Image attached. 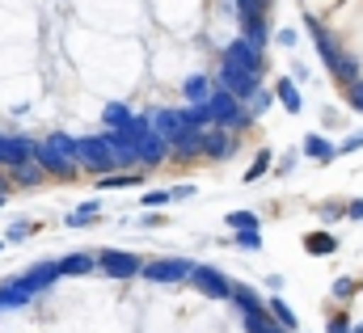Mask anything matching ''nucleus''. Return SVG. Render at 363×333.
<instances>
[{
    "label": "nucleus",
    "instance_id": "1",
    "mask_svg": "<svg viewBox=\"0 0 363 333\" xmlns=\"http://www.w3.org/2000/svg\"><path fill=\"white\" fill-rule=\"evenodd\" d=\"M34 161L55 173V177H72L81 161H77V140L72 135H51V140H34Z\"/></svg>",
    "mask_w": 363,
    "mask_h": 333
},
{
    "label": "nucleus",
    "instance_id": "2",
    "mask_svg": "<svg viewBox=\"0 0 363 333\" xmlns=\"http://www.w3.org/2000/svg\"><path fill=\"white\" fill-rule=\"evenodd\" d=\"M203 110H207V123H211V127H224V131H241V127L250 123V110L241 106V97H233V93L220 89V84H216V93L203 101Z\"/></svg>",
    "mask_w": 363,
    "mask_h": 333
},
{
    "label": "nucleus",
    "instance_id": "3",
    "mask_svg": "<svg viewBox=\"0 0 363 333\" xmlns=\"http://www.w3.org/2000/svg\"><path fill=\"white\" fill-rule=\"evenodd\" d=\"M194 270L199 266L190 257H152V261H144V278H152V283H182Z\"/></svg>",
    "mask_w": 363,
    "mask_h": 333
},
{
    "label": "nucleus",
    "instance_id": "4",
    "mask_svg": "<svg viewBox=\"0 0 363 333\" xmlns=\"http://www.w3.org/2000/svg\"><path fill=\"white\" fill-rule=\"evenodd\" d=\"M77 161H81V169H93V173H110V169H114V152H110L106 135L77 140Z\"/></svg>",
    "mask_w": 363,
    "mask_h": 333
},
{
    "label": "nucleus",
    "instance_id": "5",
    "mask_svg": "<svg viewBox=\"0 0 363 333\" xmlns=\"http://www.w3.org/2000/svg\"><path fill=\"white\" fill-rule=\"evenodd\" d=\"M152 123H157V131H161L169 144H178V140H186L190 131H199L194 118H190V106H182V110H157Z\"/></svg>",
    "mask_w": 363,
    "mask_h": 333
},
{
    "label": "nucleus",
    "instance_id": "6",
    "mask_svg": "<svg viewBox=\"0 0 363 333\" xmlns=\"http://www.w3.org/2000/svg\"><path fill=\"white\" fill-rule=\"evenodd\" d=\"M220 89H228L233 97L250 101V97L258 93V72H245V68H237V64H220Z\"/></svg>",
    "mask_w": 363,
    "mask_h": 333
},
{
    "label": "nucleus",
    "instance_id": "7",
    "mask_svg": "<svg viewBox=\"0 0 363 333\" xmlns=\"http://www.w3.org/2000/svg\"><path fill=\"white\" fill-rule=\"evenodd\" d=\"M97 261H101V270L114 274V278H135V274H144V257H140V253L106 249V253H97Z\"/></svg>",
    "mask_w": 363,
    "mask_h": 333
},
{
    "label": "nucleus",
    "instance_id": "8",
    "mask_svg": "<svg viewBox=\"0 0 363 333\" xmlns=\"http://www.w3.org/2000/svg\"><path fill=\"white\" fill-rule=\"evenodd\" d=\"M26 161H34V140L0 131V169H21Z\"/></svg>",
    "mask_w": 363,
    "mask_h": 333
},
{
    "label": "nucleus",
    "instance_id": "9",
    "mask_svg": "<svg viewBox=\"0 0 363 333\" xmlns=\"http://www.w3.org/2000/svg\"><path fill=\"white\" fill-rule=\"evenodd\" d=\"M308 30H313V43H317V51H321V60H325V68L338 77L342 68H347V55H342V47H338V38L330 34V30H321L317 26V17H308Z\"/></svg>",
    "mask_w": 363,
    "mask_h": 333
},
{
    "label": "nucleus",
    "instance_id": "10",
    "mask_svg": "<svg viewBox=\"0 0 363 333\" xmlns=\"http://www.w3.org/2000/svg\"><path fill=\"white\" fill-rule=\"evenodd\" d=\"M220 64H237V68H245V72H258L262 77V47H254L250 38H237V43H228L224 47V60Z\"/></svg>",
    "mask_w": 363,
    "mask_h": 333
},
{
    "label": "nucleus",
    "instance_id": "11",
    "mask_svg": "<svg viewBox=\"0 0 363 333\" xmlns=\"http://www.w3.org/2000/svg\"><path fill=\"white\" fill-rule=\"evenodd\" d=\"M190 283H194L203 295H211V300H233V287H237V283H228L216 266H199V270L190 274Z\"/></svg>",
    "mask_w": 363,
    "mask_h": 333
},
{
    "label": "nucleus",
    "instance_id": "12",
    "mask_svg": "<svg viewBox=\"0 0 363 333\" xmlns=\"http://www.w3.org/2000/svg\"><path fill=\"white\" fill-rule=\"evenodd\" d=\"M233 148H237L233 131H224V127H207V131H203V157L224 161V157H233Z\"/></svg>",
    "mask_w": 363,
    "mask_h": 333
},
{
    "label": "nucleus",
    "instance_id": "13",
    "mask_svg": "<svg viewBox=\"0 0 363 333\" xmlns=\"http://www.w3.org/2000/svg\"><path fill=\"white\" fill-rule=\"evenodd\" d=\"M55 278H64V270H60V261H38V266H34L30 274H21V283H26V287H30L34 295H38V291H47V287H51Z\"/></svg>",
    "mask_w": 363,
    "mask_h": 333
},
{
    "label": "nucleus",
    "instance_id": "14",
    "mask_svg": "<svg viewBox=\"0 0 363 333\" xmlns=\"http://www.w3.org/2000/svg\"><path fill=\"white\" fill-rule=\"evenodd\" d=\"M34 300V291L21 283V278H9V283H0V308H26Z\"/></svg>",
    "mask_w": 363,
    "mask_h": 333
},
{
    "label": "nucleus",
    "instance_id": "15",
    "mask_svg": "<svg viewBox=\"0 0 363 333\" xmlns=\"http://www.w3.org/2000/svg\"><path fill=\"white\" fill-rule=\"evenodd\" d=\"M300 152H304V157H313V161H321V165L338 157V148H334V144H330L325 135H317V131H313V135H304V144H300Z\"/></svg>",
    "mask_w": 363,
    "mask_h": 333
},
{
    "label": "nucleus",
    "instance_id": "16",
    "mask_svg": "<svg viewBox=\"0 0 363 333\" xmlns=\"http://www.w3.org/2000/svg\"><path fill=\"white\" fill-rule=\"evenodd\" d=\"M93 266H101L93 253H68V257H60V270H64L68 278H81V274H89Z\"/></svg>",
    "mask_w": 363,
    "mask_h": 333
},
{
    "label": "nucleus",
    "instance_id": "17",
    "mask_svg": "<svg viewBox=\"0 0 363 333\" xmlns=\"http://www.w3.org/2000/svg\"><path fill=\"white\" fill-rule=\"evenodd\" d=\"M274 97H279V101H283V110H291V114H300V110H304V101H300V89H296V81H287V77L274 84Z\"/></svg>",
    "mask_w": 363,
    "mask_h": 333
},
{
    "label": "nucleus",
    "instance_id": "18",
    "mask_svg": "<svg viewBox=\"0 0 363 333\" xmlns=\"http://www.w3.org/2000/svg\"><path fill=\"white\" fill-rule=\"evenodd\" d=\"M267 17H241V38H250L254 47H267Z\"/></svg>",
    "mask_w": 363,
    "mask_h": 333
},
{
    "label": "nucleus",
    "instance_id": "19",
    "mask_svg": "<svg viewBox=\"0 0 363 333\" xmlns=\"http://www.w3.org/2000/svg\"><path fill=\"white\" fill-rule=\"evenodd\" d=\"M304 249L313 253V257H330V253L338 249V241H334V232H308L304 237Z\"/></svg>",
    "mask_w": 363,
    "mask_h": 333
},
{
    "label": "nucleus",
    "instance_id": "20",
    "mask_svg": "<svg viewBox=\"0 0 363 333\" xmlns=\"http://www.w3.org/2000/svg\"><path fill=\"white\" fill-rule=\"evenodd\" d=\"M271 312V308H267ZM267 312H245V333H279L283 325L274 321V317H267Z\"/></svg>",
    "mask_w": 363,
    "mask_h": 333
},
{
    "label": "nucleus",
    "instance_id": "21",
    "mask_svg": "<svg viewBox=\"0 0 363 333\" xmlns=\"http://www.w3.org/2000/svg\"><path fill=\"white\" fill-rule=\"evenodd\" d=\"M101 118H106V127H110V131H127V127L135 123V114H131L127 106H106V114H101Z\"/></svg>",
    "mask_w": 363,
    "mask_h": 333
},
{
    "label": "nucleus",
    "instance_id": "22",
    "mask_svg": "<svg viewBox=\"0 0 363 333\" xmlns=\"http://www.w3.org/2000/svg\"><path fill=\"white\" fill-rule=\"evenodd\" d=\"M233 300L241 304V312H267V304H262V295L254 287H233Z\"/></svg>",
    "mask_w": 363,
    "mask_h": 333
},
{
    "label": "nucleus",
    "instance_id": "23",
    "mask_svg": "<svg viewBox=\"0 0 363 333\" xmlns=\"http://www.w3.org/2000/svg\"><path fill=\"white\" fill-rule=\"evenodd\" d=\"M182 93H186V101H207L216 93V84L207 81V77H190V81L182 84Z\"/></svg>",
    "mask_w": 363,
    "mask_h": 333
},
{
    "label": "nucleus",
    "instance_id": "24",
    "mask_svg": "<svg viewBox=\"0 0 363 333\" xmlns=\"http://www.w3.org/2000/svg\"><path fill=\"white\" fill-rule=\"evenodd\" d=\"M267 308H271V317H274V321H279V325H283L287 333H291L296 325H300V321H296V312L287 308V300H283V295H274V300L267 304Z\"/></svg>",
    "mask_w": 363,
    "mask_h": 333
},
{
    "label": "nucleus",
    "instance_id": "25",
    "mask_svg": "<svg viewBox=\"0 0 363 333\" xmlns=\"http://www.w3.org/2000/svg\"><path fill=\"white\" fill-rule=\"evenodd\" d=\"M140 181H144V173H106L97 186L101 190H127V186H140Z\"/></svg>",
    "mask_w": 363,
    "mask_h": 333
},
{
    "label": "nucleus",
    "instance_id": "26",
    "mask_svg": "<svg viewBox=\"0 0 363 333\" xmlns=\"http://www.w3.org/2000/svg\"><path fill=\"white\" fill-rule=\"evenodd\" d=\"M274 165V152H258V157H254V165L245 169V186H250V181H258V177H267V169Z\"/></svg>",
    "mask_w": 363,
    "mask_h": 333
},
{
    "label": "nucleus",
    "instance_id": "27",
    "mask_svg": "<svg viewBox=\"0 0 363 333\" xmlns=\"http://www.w3.org/2000/svg\"><path fill=\"white\" fill-rule=\"evenodd\" d=\"M233 245H241V249L258 253V249H262V237H258V228H241V232L233 237Z\"/></svg>",
    "mask_w": 363,
    "mask_h": 333
},
{
    "label": "nucleus",
    "instance_id": "28",
    "mask_svg": "<svg viewBox=\"0 0 363 333\" xmlns=\"http://www.w3.org/2000/svg\"><path fill=\"white\" fill-rule=\"evenodd\" d=\"M228 228L241 232V228H258V215L254 211H228Z\"/></svg>",
    "mask_w": 363,
    "mask_h": 333
},
{
    "label": "nucleus",
    "instance_id": "29",
    "mask_svg": "<svg viewBox=\"0 0 363 333\" xmlns=\"http://www.w3.org/2000/svg\"><path fill=\"white\" fill-rule=\"evenodd\" d=\"M267 9H271V0H237L241 17H267Z\"/></svg>",
    "mask_w": 363,
    "mask_h": 333
},
{
    "label": "nucleus",
    "instance_id": "30",
    "mask_svg": "<svg viewBox=\"0 0 363 333\" xmlns=\"http://www.w3.org/2000/svg\"><path fill=\"white\" fill-rule=\"evenodd\" d=\"M89 220H97V203H81L72 215H68V224L77 228V224H89Z\"/></svg>",
    "mask_w": 363,
    "mask_h": 333
},
{
    "label": "nucleus",
    "instance_id": "31",
    "mask_svg": "<svg viewBox=\"0 0 363 333\" xmlns=\"http://www.w3.org/2000/svg\"><path fill=\"white\" fill-rule=\"evenodd\" d=\"M271 97H274V93H267V89H258V93L250 97V114H262V110H271Z\"/></svg>",
    "mask_w": 363,
    "mask_h": 333
},
{
    "label": "nucleus",
    "instance_id": "32",
    "mask_svg": "<svg viewBox=\"0 0 363 333\" xmlns=\"http://www.w3.org/2000/svg\"><path fill=\"white\" fill-rule=\"evenodd\" d=\"M169 198H174V190H148L144 194V207H165Z\"/></svg>",
    "mask_w": 363,
    "mask_h": 333
},
{
    "label": "nucleus",
    "instance_id": "33",
    "mask_svg": "<svg viewBox=\"0 0 363 333\" xmlns=\"http://www.w3.org/2000/svg\"><path fill=\"white\" fill-rule=\"evenodd\" d=\"M347 101H351V110H363V81L347 84Z\"/></svg>",
    "mask_w": 363,
    "mask_h": 333
},
{
    "label": "nucleus",
    "instance_id": "34",
    "mask_svg": "<svg viewBox=\"0 0 363 333\" xmlns=\"http://www.w3.org/2000/svg\"><path fill=\"white\" fill-rule=\"evenodd\" d=\"M30 232H34V224H30V220H21V224H13V228H9V237H4V241H21V237H30Z\"/></svg>",
    "mask_w": 363,
    "mask_h": 333
},
{
    "label": "nucleus",
    "instance_id": "35",
    "mask_svg": "<svg viewBox=\"0 0 363 333\" xmlns=\"http://www.w3.org/2000/svg\"><path fill=\"white\" fill-rule=\"evenodd\" d=\"M363 148V131H355V135H347L342 144H338V152H359Z\"/></svg>",
    "mask_w": 363,
    "mask_h": 333
},
{
    "label": "nucleus",
    "instance_id": "36",
    "mask_svg": "<svg viewBox=\"0 0 363 333\" xmlns=\"http://www.w3.org/2000/svg\"><path fill=\"white\" fill-rule=\"evenodd\" d=\"M351 291H355V283H351V278H338V283H334V295H338V300H347Z\"/></svg>",
    "mask_w": 363,
    "mask_h": 333
},
{
    "label": "nucleus",
    "instance_id": "37",
    "mask_svg": "<svg viewBox=\"0 0 363 333\" xmlns=\"http://www.w3.org/2000/svg\"><path fill=\"white\" fill-rule=\"evenodd\" d=\"M330 333H351V325H347V317H334V321H330Z\"/></svg>",
    "mask_w": 363,
    "mask_h": 333
},
{
    "label": "nucleus",
    "instance_id": "38",
    "mask_svg": "<svg viewBox=\"0 0 363 333\" xmlns=\"http://www.w3.org/2000/svg\"><path fill=\"white\" fill-rule=\"evenodd\" d=\"M347 215H351V220H363V198H355V203L347 207Z\"/></svg>",
    "mask_w": 363,
    "mask_h": 333
},
{
    "label": "nucleus",
    "instance_id": "39",
    "mask_svg": "<svg viewBox=\"0 0 363 333\" xmlns=\"http://www.w3.org/2000/svg\"><path fill=\"white\" fill-rule=\"evenodd\" d=\"M279 43L283 47H296V30H279Z\"/></svg>",
    "mask_w": 363,
    "mask_h": 333
},
{
    "label": "nucleus",
    "instance_id": "40",
    "mask_svg": "<svg viewBox=\"0 0 363 333\" xmlns=\"http://www.w3.org/2000/svg\"><path fill=\"white\" fill-rule=\"evenodd\" d=\"M351 333H363V321H359V325H351Z\"/></svg>",
    "mask_w": 363,
    "mask_h": 333
},
{
    "label": "nucleus",
    "instance_id": "41",
    "mask_svg": "<svg viewBox=\"0 0 363 333\" xmlns=\"http://www.w3.org/2000/svg\"><path fill=\"white\" fill-rule=\"evenodd\" d=\"M0 207H4V194H0Z\"/></svg>",
    "mask_w": 363,
    "mask_h": 333
},
{
    "label": "nucleus",
    "instance_id": "42",
    "mask_svg": "<svg viewBox=\"0 0 363 333\" xmlns=\"http://www.w3.org/2000/svg\"><path fill=\"white\" fill-rule=\"evenodd\" d=\"M0 249H4V241H0Z\"/></svg>",
    "mask_w": 363,
    "mask_h": 333
},
{
    "label": "nucleus",
    "instance_id": "43",
    "mask_svg": "<svg viewBox=\"0 0 363 333\" xmlns=\"http://www.w3.org/2000/svg\"><path fill=\"white\" fill-rule=\"evenodd\" d=\"M279 333H287V329H279Z\"/></svg>",
    "mask_w": 363,
    "mask_h": 333
}]
</instances>
